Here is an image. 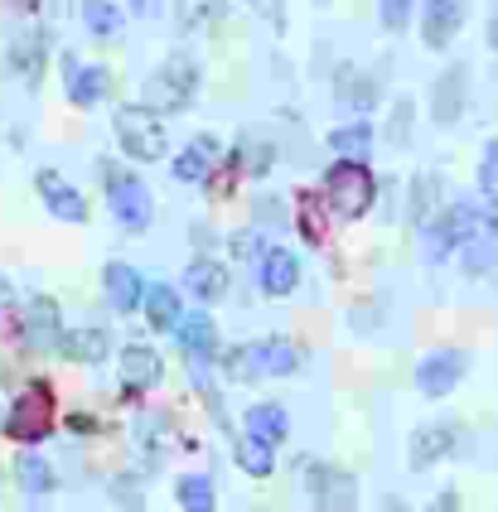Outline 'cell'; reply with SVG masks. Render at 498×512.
Wrapping results in <instances>:
<instances>
[{"mask_svg":"<svg viewBox=\"0 0 498 512\" xmlns=\"http://www.w3.org/2000/svg\"><path fill=\"white\" fill-rule=\"evenodd\" d=\"M257 285H262L266 295H291L295 285H300V256L286 252V247H271V252L262 256Z\"/></svg>","mask_w":498,"mask_h":512,"instance_id":"obj_17","label":"cell"},{"mask_svg":"<svg viewBox=\"0 0 498 512\" xmlns=\"http://www.w3.org/2000/svg\"><path fill=\"white\" fill-rule=\"evenodd\" d=\"M107 348H112V334H107V329H68L59 339V353L73 358V363H102Z\"/></svg>","mask_w":498,"mask_h":512,"instance_id":"obj_22","label":"cell"},{"mask_svg":"<svg viewBox=\"0 0 498 512\" xmlns=\"http://www.w3.org/2000/svg\"><path fill=\"white\" fill-rule=\"evenodd\" d=\"M305 493L315 498L320 512H353L358 508V479H353L349 469H339V464L310 459V464H305Z\"/></svg>","mask_w":498,"mask_h":512,"instance_id":"obj_6","label":"cell"},{"mask_svg":"<svg viewBox=\"0 0 498 512\" xmlns=\"http://www.w3.org/2000/svg\"><path fill=\"white\" fill-rule=\"evenodd\" d=\"M344 102L358 107V112H363V107H373V102H378V78H358L353 87H344Z\"/></svg>","mask_w":498,"mask_h":512,"instance_id":"obj_39","label":"cell"},{"mask_svg":"<svg viewBox=\"0 0 498 512\" xmlns=\"http://www.w3.org/2000/svg\"><path fill=\"white\" fill-rule=\"evenodd\" d=\"M378 15H382V29L402 34L411 25V15H416V0H378Z\"/></svg>","mask_w":498,"mask_h":512,"instance_id":"obj_37","label":"cell"},{"mask_svg":"<svg viewBox=\"0 0 498 512\" xmlns=\"http://www.w3.org/2000/svg\"><path fill=\"white\" fill-rule=\"evenodd\" d=\"M117 141L131 160L150 165V160L165 155V126H160V116L146 112L141 102H131V107H117Z\"/></svg>","mask_w":498,"mask_h":512,"instance_id":"obj_5","label":"cell"},{"mask_svg":"<svg viewBox=\"0 0 498 512\" xmlns=\"http://www.w3.org/2000/svg\"><path fill=\"white\" fill-rule=\"evenodd\" d=\"M228 266L223 261H213V256H194L189 266H184V290L189 295H199L204 305H218L223 295H228Z\"/></svg>","mask_w":498,"mask_h":512,"instance_id":"obj_14","label":"cell"},{"mask_svg":"<svg viewBox=\"0 0 498 512\" xmlns=\"http://www.w3.org/2000/svg\"><path fill=\"white\" fill-rule=\"evenodd\" d=\"M63 78H68V102H78V107H97L102 102V92L112 87V73L102 68V63H78V58H68L63 63Z\"/></svg>","mask_w":498,"mask_h":512,"instance_id":"obj_15","label":"cell"},{"mask_svg":"<svg viewBox=\"0 0 498 512\" xmlns=\"http://www.w3.org/2000/svg\"><path fill=\"white\" fill-rule=\"evenodd\" d=\"M102 290H107V300H112V310L131 314L141 305V295H146V281L126 266V261H112L107 271H102Z\"/></svg>","mask_w":498,"mask_h":512,"instance_id":"obj_18","label":"cell"},{"mask_svg":"<svg viewBox=\"0 0 498 512\" xmlns=\"http://www.w3.org/2000/svg\"><path fill=\"white\" fill-rule=\"evenodd\" d=\"M247 435L276 450V445H281V440L291 435V416H286V411H281L276 401H257V406L247 411Z\"/></svg>","mask_w":498,"mask_h":512,"instance_id":"obj_21","label":"cell"},{"mask_svg":"<svg viewBox=\"0 0 498 512\" xmlns=\"http://www.w3.org/2000/svg\"><path fill=\"white\" fill-rule=\"evenodd\" d=\"M54 426V397H49V387L44 382H34L25 397L15 401V411H10V435L15 440H44Z\"/></svg>","mask_w":498,"mask_h":512,"instance_id":"obj_9","label":"cell"},{"mask_svg":"<svg viewBox=\"0 0 498 512\" xmlns=\"http://www.w3.org/2000/svg\"><path fill=\"white\" fill-rule=\"evenodd\" d=\"M228 15V0H175V20L184 34H204Z\"/></svg>","mask_w":498,"mask_h":512,"instance_id":"obj_23","label":"cell"},{"mask_svg":"<svg viewBox=\"0 0 498 512\" xmlns=\"http://www.w3.org/2000/svg\"><path fill=\"white\" fill-rule=\"evenodd\" d=\"M407 131H411V97H397L392 102V121H387V141L407 145Z\"/></svg>","mask_w":498,"mask_h":512,"instance_id":"obj_38","label":"cell"},{"mask_svg":"<svg viewBox=\"0 0 498 512\" xmlns=\"http://www.w3.org/2000/svg\"><path fill=\"white\" fill-rule=\"evenodd\" d=\"M175 503L184 512H213V484L204 474H184L175 484Z\"/></svg>","mask_w":498,"mask_h":512,"instance_id":"obj_28","label":"cell"},{"mask_svg":"<svg viewBox=\"0 0 498 512\" xmlns=\"http://www.w3.org/2000/svg\"><path fill=\"white\" fill-rule=\"evenodd\" d=\"M179 334V348H184V358H194V363H204V358H213V348H218V329H213V319L208 314H184L175 324Z\"/></svg>","mask_w":498,"mask_h":512,"instance_id":"obj_20","label":"cell"},{"mask_svg":"<svg viewBox=\"0 0 498 512\" xmlns=\"http://www.w3.org/2000/svg\"><path fill=\"white\" fill-rule=\"evenodd\" d=\"M228 377L237 382H252V377H291L300 368V348L291 339H257V343H242L223 358Z\"/></svg>","mask_w":498,"mask_h":512,"instance_id":"obj_4","label":"cell"},{"mask_svg":"<svg viewBox=\"0 0 498 512\" xmlns=\"http://www.w3.org/2000/svg\"><path fill=\"white\" fill-rule=\"evenodd\" d=\"M194 92H199V63L189 54H170L155 73L146 78L141 87V107L146 112H184L189 102H194Z\"/></svg>","mask_w":498,"mask_h":512,"instance_id":"obj_1","label":"cell"},{"mask_svg":"<svg viewBox=\"0 0 498 512\" xmlns=\"http://www.w3.org/2000/svg\"><path fill=\"white\" fill-rule=\"evenodd\" d=\"M39 194H44L54 218H63V223H88V203H83V194L73 184H63V174L39 170Z\"/></svg>","mask_w":498,"mask_h":512,"instance_id":"obj_16","label":"cell"},{"mask_svg":"<svg viewBox=\"0 0 498 512\" xmlns=\"http://www.w3.org/2000/svg\"><path fill=\"white\" fill-rule=\"evenodd\" d=\"M213 150H218V145H213V136H199V141L189 145V150L175 160V179H179V184H204Z\"/></svg>","mask_w":498,"mask_h":512,"instance_id":"obj_26","label":"cell"},{"mask_svg":"<svg viewBox=\"0 0 498 512\" xmlns=\"http://www.w3.org/2000/svg\"><path fill=\"white\" fill-rule=\"evenodd\" d=\"M160 5H165V0H131L136 15H160Z\"/></svg>","mask_w":498,"mask_h":512,"instance_id":"obj_43","label":"cell"},{"mask_svg":"<svg viewBox=\"0 0 498 512\" xmlns=\"http://www.w3.org/2000/svg\"><path fill=\"white\" fill-rule=\"evenodd\" d=\"M479 194L498 213V141H489L484 155H479Z\"/></svg>","mask_w":498,"mask_h":512,"instance_id":"obj_35","label":"cell"},{"mask_svg":"<svg viewBox=\"0 0 498 512\" xmlns=\"http://www.w3.org/2000/svg\"><path fill=\"white\" fill-rule=\"evenodd\" d=\"M237 464H242V474H252V479H266V474L276 469V455H271V445L252 440V435H242V440H237Z\"/></svg>","mask_w":498,"mask_h":512,"instance_id":"obj_29","label":"cell"},{"mask_svg":"<svg viewBox=\"0 0 498 512\" xmlns=\"http://www.w3.org/2000/svg\"><path fill=\"white\" fill-rule=\"evenodd\" d=\"M484 39H489V49L498 54V5H494V15H489V29H484Z\"/></svg>","mask_w":498,"mask_h":512,"instance_id":"obj_44","label":"cell"},{"mask_svg":"<svg viewBox=\"0 0 498 512\" xmlns=\"http://www.w3.org/2000/svg\"><path fill=\"white\" fill-rule=\"evenodd\" d=\"M460 25H465V0H426V10H421V44L440 54V49L455 44Z\"/></svg>","mask_w":498,"mask_h":512,"instance_id":"obj_12","label":"cell"},{"mask_svg":"<svg viewBox=\"0 0 498 512\" xmlns=\"http://www.w3.org/2000/svg\"><path fill=\"white\" fill-rule=\"evenodd\" d=\"M15 474H20V488H25V493H49V488H54V469L39 455H20L15 459Z\"/></svg>","mask_w":498,"mask_h":512,"instance_id":"obj_31","label":"cell"},{"mask_svg":"<svg viewBox=\"0 0 498 512\" xmlns=\"http://www.w3.org/2000/svg\"><path fill=\"white\" fill-rule=\"evenodd\" d=\"M257 252H262V237H257V232H237L233 237V256H247V261H252Z\"/></svg>","mask_w":498,"mask_h":512,"instance_id":"obj_41","label":"cell"},{"mask_svg":"<svg viewBox=\"0 0 498 512\" xmlns=\"http://www.w3.org/2000/svg\"><path fill=\"white\" fill-rule=\"evenodd\" d=\"M295 223L310 242H324V199L320 194H300V208H295Z\"/></svg>","mask_w":498,"mask_h":512,"instance_id":"obj_34","label":"cell"},{"mask_svg":"<svg viewBox=\"0 0 498 512\" xmlns=\"http://www.w3.org/2000/svg\"><path fill=\"white\" fill-rule=\"evenodd\" d=\"M494 261H498V237L494 232H489V237H474V242L465 247V271H474V276L489 271Z\"/></svg>","mask_w":498,"mask_h":512,"instance_id":"obj_36","label":"cell"},{"mask_svg":"<svg viewBox=\"0 0 498 512\" xmlns=\"http://www.w3.org/2000/svg\"><path fill=\"white\" fill-rule=\"evenodd\" d=\"M141 305H146V319L155 324V329H175L179 319V295L175 285H146V295H141Z\"/></svg>","mask_w":498,"mask_h":512,"instance_id":"obj_25","label":"cell"},{"mask_svg":"<svg viewBox=\"0 0 498 512\" xmlns=\"http://www.w3.org/2000/svg\"><path fill=\"white\" fill-rule=\"evenodd\" d=\"M83 20H88V29L97 34V39L121 34V10L112 5V0H83Z\"/></svg>","mask_w":498,"mask_h":512,"instance_id":"obj_30","label":"cell"},{"mask_svg":"<svg viewBox=\"0 0 498 512\" xmlns=\"http://www.w3.org/2000/svg\"><path fill=\"white\" fill-rule=\"evenodd\" d=\"M474 232H479V208H474V203H465V199H455L450 208H440L436 218H431V232H426L431 256H436V261H445L455 247H469V242H474Z\"/></svg>","mask_w":498,"mask_h":512,"instance_id":"obj_7","label":"cell"},{"mask_svg":"<svg viewBox=\"0 0 498 512\" xmlns=\"http://www.w3.org/2000/svg\"><path fill=\"white\" fill-rule=\"evenodd\" d=\"M97 179H102V189H107V199H112V213L121 218V228L146 232L150 213H155V199H150L146 179H136L131 170H121L112 160H97Z\"/></svg>","mask_w":498,"mask_h":512,"instance_id":"obj_3","label":"cell"},{"mask_svg":"<svg viewBox=\"0 0 498 512\" xmlns=\"http://www.w3.org/2000/svg\"><path fill=\"white\" fill-rule=\"evenodd\" d=\"M25 339L34 348H59L63 329H59V305L49 300V295H34L30 310H25Z\"/></svg>","mask_w":498,"mask_h":512,"instance_id":"obj_19","label":"cell"},{"mask_svg":"<svg viewBox=\"0 0 498 512\" xmlns=\"http://www.w3.org/2000/svg\"><path fill=\"white\" fill-rule=\"evenodd\" d=\"M329 145H334V155H339V160H363V155H368V145H373V126H363V121H353V126H334V131H329Z\"/></svg>","mask_w":498,"mask_h":512,"instance_id":"obj_27","label":"cell"},{"mask_svg":"<svg viewBox=\"0 0 498 512\" xmlns=\"http://www.w3.org/2000/svg\"><path fill=\"white\" fill-rule=\"evenodd\" d=\"M426 512H465V503H460V493H455V488H445V493L431 498V508Z\"/></svg>","mask_w":498,"mask_h":512,"instance_id":"obj_42","label":"cell"},{"mask_svg":"<svg viewBox=\"0 0 498 512\" xmlns=\"http://www.w3.org/2000/svg\"><path fill=\"white\" fill-rule=\"evenodd\" d=\"M160 377H165V363H160V353L150 343H126L121 348V382H126V392H150Z\"/></svg>","mask_w":498,"mask_h":512,"instance_id":"obj_13","label":"cell"},{"mask_svg":"<svg viewBox=\"0 0 498 512\" xmlns=\"http://www.w3.org/2000/svg\"><path fill=\"white\" fill-rule=\"evenodd\" d=\"M252 10L266 15V25L271 29H286V10H281V0H252Z\"/></svg>","mask_w":498,"mask_h":512,"instance_id":"obj_40","label":"cell"},{"mask_svg":"<svg viewBox=\"0 0 498 512\" xmlns=\"http://www.w3.org/2000/svg\"><path fill=\"white\" fill-rule=\"evenodd\" d=\"M465 440V430L450 426V421H436V426H421L416 435H411L407 445V464L411 469H431V464H440L445 455H455V445Z\"/></svg>","mask_w":498,"mask_h":512,"instance_id":"obj_11","label":"cell"},{"mask_svg":"<svg viewBox=\"0 0 498 512\" xmlns=\"http://www.w3.org/2000/svg\"><path fill=\"white\" fill-rule=\"evenodd\" d=\"M373 194H378V184L363 160H334L324 170V203L334 218H363L373 208Z\"/></svg>","mask_w":498,"mask_h":512,"instance_id":"obj_2","label":"cell"},{"mask_svg":"<svg viewBox=\"0 0 498 512\" xmlns=\"http://www.w3.org/2000/svg\"><path fill=\"white\" fill-rule=\"evenodd\" d=\"M465 102H469V68L450 63L436 78V87H431V121L436 126H455L465 116Z\"/></svg>","mask_w":498,"mask_h":512,"instance_id":"obj_10","label":"cell"},{"mask_svg":"<svg viewBox=\"0 0 498 512\" xmlns=\"http://www.w3.org/2000/svg\"><path fill=\"white\" fill-rule=\"evenodd\" d=\"M271 160H276V150H271L266 141H257V136H242V141H237V165H242L247 174H266L271 170Z\"/></svg>","mask_w":498,"mask_h":512,"instance_id":"obj_32","label":"cell"},{"mask_svg":"<svg viewBox=\"0 0 498 512\" xmlns=\"http://www.w3.org/2000/svg\"><path fill=\"white\" fill-rule=\"evenodd\" d=\"M436 194H440V179H436V174H421V179L411 184V223H431Z\"/></svg>","mask_w":498,"mask_h":512,"instance_id":"obj_33","label":"cell"},{"mask_svg":"<svg viewBox=\"0 0 498 512\" xmlns=\"http://www.w3.org/2000/svg\"><path fill=\"white\" fill-rule=\"evenodd\" d=\"M10 68H15V78L39 83V68H44V34H39V29H34V34H20V39L10 44Z\"/></svg>","mask_w":498,"mask_h":512,"instance_id":"obj_24","label":"cell"},{"mask_svg":"<svg viewBox=\"0 0 498 512\" xmlns=\"http://www.w3.org/2000/svg\"><path fill=\"white\" fill-rule=\"evenodd\" d=\"M465 372H469V358L460 348H436V353H426L416 363V392L421 397H450Z\"/></svg>","mask_w":498,"mask_h":512,"instance_id":"obj_8","label":"cell"}]
</instances>
